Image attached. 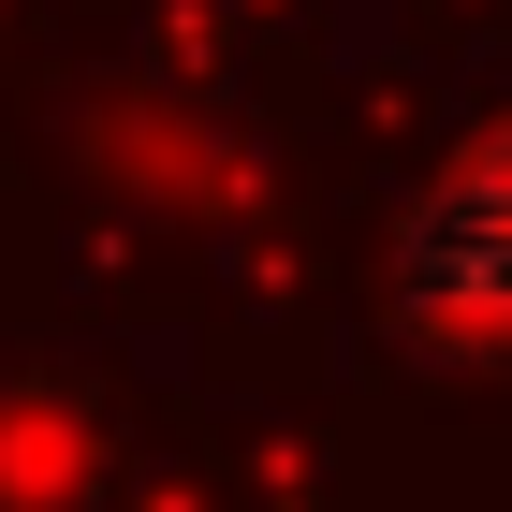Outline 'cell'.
<instances>
[{
	"label": "cell",
	"mask_w": 512,
	"mask_h": 512,
	"mask_svg": "<svg viewBox=\"0 0 512 512\" xmlns=\"http://www.w3.org/2000/svg\"><path fill=\"white\" fill-rule=\"evenodd\" d=\"M410 308L469 322V337H512V132L469 147L439 176V205L410 220Z\"/></svg>",
	"instance_id": "6da1fadb"
}]
</instances>
